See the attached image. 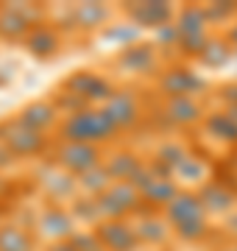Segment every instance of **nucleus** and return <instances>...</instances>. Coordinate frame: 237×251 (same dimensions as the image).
Listing matches in <instances>:
<instances>
[{"label":"nucleus","mask_w":237,"mask_h":251,"mask_svg":"<svg viewBox=\"0 0 237 251\" xmlns=\"http://www.w3.org/2000/svg\"><path fill=\"white\" fill-rule=\"evenodd\" d=\"M56 134H59L62 143H90V145L103 148L106 143H112L120 134V128L103 106H90L84 112H78V115L62 117Z\"/></svg>","instance_id":"obj_1"},{"label":"nucleus","mask_w":237,"mask_h":251,"mask_svg":"<svg viewBox=\"0 0 237 251\" xmlns=\"http://www.w3.org/2000/svg\"><path fill=\"white\" fill-rule=\"evenodd\" d=\"M156 87L165 98H201L210 90L207 78L190 64H167L156 75Z\"/></svg>","instance_id":"obj_2"},{"label":"nucleus","mask_w":237,"mask_h":251,"mask_svg":"<svg viewBox=\"0 0 237 251\" xmlns=\"http://www.w3.org/2000/svg\"><path fill=\"white\" fill-rule=\"evenodd\" d=\"M0 143H6V148L17 159H37V156L50 151V137L20 126L14 117L0 120Z\"/></svg>","instance_id":"obj_3"},{"label":"nucleus","mask_w":237,"mask_h":251,"mask_svg":"<svg viewBox=\"0 0 237 251\" xmlns=\"http://www.w3.org/2000/svg\"><path fill=\"white\" fill-rule=\"evenodd\" d=\"M103 156L106 151L100 145H90V143H56L53 148V165L59 171L70 173V176H84L87 171L103 165Z\"/></svg>","instance_id":"obj_4"},{"label":"nucleus","mask_w":237,"mask_h":251,"mask_svg":"<svg viewBox=\"0 0 237 251\" xmlns=\"http://www.w3.org/2000/svg\"><path fill=\"white\" fill-rule=\"evenodd\" d=\"M142 196L131 181H115L103 196L98 198V209L103 221H123V218H134L142 209Z\"/></svg>","instance_id":"obj_5"},{"label":"nucleus","mask_w":237,"mask_h":251,"mask_svg":"<svg viewBox=\"0 0 237 251\" xmlns=\"http://www.w3.org/2000/svg\"><path fill=\"white\" fill-rule=\"evenodd\" d=\"M64 90L75 92V95H81L90 106H106L109 103V98L118 92V87H115V81L106 78V75H100V73L95 70H73L67 78L62 81Z\"/></svg>","instance_id":"obj_6"},{"label":"nucleus","mask_w":237,"mask_h":251,"mask_svg":"<svg viewBox=\"0 0 237 251\" xmlns=\"http://www.w3.org/2000/svg\"><path fill=\"white\" fill-rule=\"evenodd\" d=\"M120 9L128 17V23H134L137 28H151V34L176 20V6L167 0H134V3L120 6Z\"/></svg>","instance_id":"obj_7"},{"label":"nucleus","mask_w":237,"mask_h":251,"mask_svg":"<svg viewBox=\"0 0 237 251\" xmlns=\"http://www.w3.org/2000/svg\"><path fill=\"white\" fill-rule=\"evenodd\" d=\"M115 64L120 73H128V75H154V73H159V48L154 42L140 39L134 45L120 48Z\"/></svg>","instance_id":"obj_8"},{"label":"nucleus","mask_w":237,"mask_h":251,"mask_svg":"<svg viewBox=\"0 0 237 251\" xmlns=\"http://www.w3.org/2000/svg\"><path fill=\"white\" fill-rule=\"evenodd\" d=\"M37 229L45 240L59 243V240H70L75 234V221L64 204H45L37 212Z\"/></svg>","instance_id":"obj_9"},{"label":"nucleus","mask_w":237,"mask_h":251,"mask_svg":"<svg viewBox=\"0 0 237 251\" xmlns=\"http://www.w3.org/2000/svg\"><path fill=\"white\" fill-rule=\"evenodd\" d=\"M20 126H25L31 131H39V134H50V131H59V123H62V115L59 109L47 100H28L25 106L17 109L14 115Z\"/></svg>","instance_id":"obj_10"},{"label":"nucleus","mask_w":237,"mask_h":251,"mask_svg":"<svg viewBox=\"0 0 237 251\" xmlns=\"http://www.w3.org/2000/svg\"><path fill=\"white\" fill-rule=\"evenodd\" d=\"M131 221H134V232H137V237H140L142 246L162 249L165 243L173 237V229H170V224L165 221V215L156 212V209H151V206H142Z\"/></svg>","instance_id":"obj_11"},{"label":"nucleus","mask_w":237,"mask_h":251,"mask_svg":"<svg viewBox=\"0 0 237 251\" xmlns=\"http://www.w3.org/2000/svg\"><path fill=\"white\" fill-rule=\"evenodd\" d=\"M95 234L100 237V243H103L106 251H140L142 249V243H140L137 232H134V221L131 218L103 221V224L95 226Z\"/></svg>","instance_id":"obj_12"},{"label":"nucleus","mask_w":237,"mask_h":251,"mask_svg":"<svg viewBox=\"0 0 237 251\" xmlns=\"http://www.w3.org/2000/svg\"><path fill=\"white\" fill-rule=\"evenodd\" d=\"M39 190L47 196L50 204H70L73 198L81 196V193H78V181H75V176L59 171L53 162L39 173Z\"/></svg>","instance_id":"obj_13"},{"label":"nucleus","mask_w":237,"mask_h":251,"mask_svg":"<svg viewBox=\"0 0 237 251\" xmlns=\"http://www.w3.org/2000/svg\"><path fill=\"white\" fill-rule=\"evenodd\" d=\"M103 109L112 115V120L118 123L120 131L137 128L140 120H142V103H140V98H137V90H128V87L115 92Z\"/></svg>","instance_id":"obj_14"},{"label":"nucleus","mask_w":237,"mask_h":251,"mask_svg":"<svg viewBox=\"0 0 237 251\" xmlns=\"http://www.w3.org/2000/svg\"><path fill=\"white\" fill-rule=\"evenodd\" d=\"M195 193H198L201 204H204V209H207V215L226 218L237 209V193L229 187L223 179H210L207 184H201Z\"/></svg>","instance_id":"obj_15"},{"label":"nucleus","mask_w":237,"mask_h":251,"mask_svg":"<svg viewBox=\"0 0 237 251\" xmlns=\"http://www.w3.org/2000/svg\"><path fill=\"white\" fill-rule=\"evenodd\" d=\"M165 221L170 224V229L173 226H182V224H192V221H207V209H204V204H201V198L195 190H184L170 201V204L162 209Z\"/></svg>","instance_id":"obj_16"},{"label":"nucleus","mask_w":237,"mask_h":251,"mask_svg":"<svg viewBox=\"0 0 237 251\" xmlns=\"http://www.w3.org/2000/svg\"><path fill=\"white\" fill-rule=\"evenodd\" d=\"M162 117L170 126H179V128H190V126L204 123L207 117V109L198 98H165L162 103Z\"/></svg>","instance_id":"obj_17"},{"label":"nucleus","mask_w":237,"mask_h":251,"mask_svg":"<svg viewBox=\"0 0 237 251\" xmlns=\"http://www.w3.org/2000/svg\"><path fill=\"white\" fill-rule=\"evenodd\" d=\"M62 42H64L62 31H59L53 23H42V25H37L31 34L25 36L23 48H25V50L34 56V59H39V62H47V59H53V56L62 50Z\"/></svg>","instance_id":"obj_18"},{"label":"nucleus","mask_w":237,"mask_h":251,"mask_svg":"<svg viewBox=\"0 0 237 251\" xmlns=\"http://www.w3.org/2000/svg\"><path fill=\"white\" fill-rule=\"evenodd\" d=\"M112 20V9L106 3L98 0H84V3H73V25L75 31L92 34V31H103Z\"/></svg>","instance_id":"obj_19"},{"label":"nucleus","mask_w":237,"mask_h":251,"mask_svg":"<svg viewBox=\"0 0 237 251\" xmlns=\"http://www.w3.org/2000/svg\"><path fill=\"white\" fill-rule=\"evenodd\" d=\"M179 193H182V184H179L173 176H154L145 187L140 190L142 204L151 206V209H156V212H162L165 206L170 204Z\"/></svg>","instance_id":"obj_20"},{"label":"nucleus","mask_w":237,"mask_h":251,"mask_svg":"<svg viewBox=\"0 0 237 251\" xmlns=\"http://www.w3.org/2000/svg\"><path fill=\"white\" fill-rule=\"evenodd\" d=\"M142 165H145V159L137 151H128V148H118V151H109L103 156V168L109 171L115 181H131Z\"/></svg>","instance_id":"obj_21"},{"label":"nucleus","mask_w":237,"mask_h":251,"mask_svg":"<svg viewBox=\"0 0 237 251\" xmlns=\"http://www.w3.org/2000/svg\"><path fill=\"white\" fill-rule=\"evenodd\" d=\"M204 128L212 140L223 145H237V109H215L207 112Z\"/></svg>","instance_id":"obj_22"},{"label":"nucleus","mask_w":237,"mask_h":251,"mask_svg":"<svg viewBox=\"0 0 237 251\" xmlns=\"http://www.w3.org/2000/svg\"><path fill=\"white\" fill-rule=\"evenodd\" d=\"M210 162L204 159V156H198V153H187L182 162H179V168L173 171V179L179 181V184H184V190H198L201 184H207L210 181Z\"/></svg>","instance_id":"obj_23"},{"label":"nucleus","mask_w":237,"mask_h":251,"mask_svg":"<svg viewBox=\"0 0 237 251\" xmlns=\"http://www.w3.org/2000/svg\"><path fill=\"white\" fill-rule=\"evenodd\" d=\"M34 31L14 3H0V39L3 42H25V36Z\"/></svg>","instance_id":"obj_24"},{"label":"nucleus","mask_w":237,"mask_h":251,"mask_svg":"<svg viewBox=\"0 0 237 251\" xmlns=\"http://www.w3.org/2000/svg\"><path fill=\"white\" fill-rule=\"evenodd\" d=\"M173 25L179 28V36H198V34H210V20L201 3H184L176 9Z\"/></svg>","instance_id":"obj_25"},{"label":"nucleus","mask_w":237,"mask_h":251,"mask_svg":"<svg viewBox=\"0 0 237 251\" xmlns=\"http://www.w3.org/2000/svg\"><path fill=\"white\" fill-rule=\"evenodd\" d=\"M0 251H37V243L23 224L3 221L0 224Z\"/></svg>","instance_id":"obj_26"},{"label":"nucleus","mask_w":237,"mask_h":251,"mask_svg":"<svg viewBox=\"0 0 237 251\" xmlns=\"http://www.w3.org/2000/svg\"><path fill=\"white\" fill-rule=\"evenodd\" d=\"M232 59H235V48H232V42H229L223 34H218V36H212L210 45H207V50L198 56V64L201 67H210V70H220V67L232 64Z\"/></svg>","instance_id":"obj_27"},{"label":"nucleus","mask_w":237,"mask_h":251,"mask_svg":"<svg viewBox=\"0 0 237 251\" xmlns=\"http://www.w3.org/2000/svg\"><path fill=\"white\" fill-rule=\"evenodd\" d=\"M78 193L81 196H90V198H100L106 190L115 184V179L109 176V171L103 168V165H98V168H92V171H87L84 176H78Z\"/></svg>","instance_id":"obj_28"},{"label":"nucleus","mask_w":237,"mask_h":251,"mask_svg":"<svg viewBox=\"0 0 237 251\" xmlns=\"http://www.w3.org/2000/svg\"><path fill=\"white\" fill-rule=\"evenodd\" d=\"M67 209H70V215H73L75 226L84 224V226H95L103 224V218H100V209H98V198H90V196H78L73 198L70 204H67Z\"/></svg>","instance_id":"obj_29"},{"label":"nucleus","mask_w":237,"mask_h":251,"mask_svg":"<svg viewBox=\"0 0 237 251\" xmlns=\"http://www.w3.org/2000/svg\"><path fill=\"white\" fill-rule=\"evenodd\" d=\"M100 39L106 42V45H118L120 48H128L134 45V42H140V28L134 25V23H109V25L100 31Z\"/></svg>","instance_id":"obj_30"},{"label":"nucleus","mask_w":237,"mask_h":251,"mask_svg":"<svg viewBox=\"0 0 237 251\" xmlns=\"http://www.w3.org/2000/svg\"><path fill=\"white\" fill-rule=\"evenodd\" d=\"M187 153H190V151H187V145H184V143H179V140H162L159 148L154 151V162L173 173L176 168H179V162H182Z\"/></svg>","instance_id":"obj_31"},{"label":"nucleus","mask_w":237,"mask_h":251,"mask_svg":"<svg viewBox=\"0 0 237 251\" xmlns=\"http://www.w3.org/2000/svg\"><path fill=\"white\" fill-rule=\"evenodd\" d=\"M50 103L59 109V115H62V117L78 115V112H84V109H90V103H87L81 95H75V92L64 90V87H59V90L50 95Z\"/></svg>","instance_id":"obj_32"},{"label":"nucleus","mask_w":237,"mask_h":251,"mask_svg":"<svg viewBox=\"0 0 237 251\" xmlns=\"http://www.w3.org/2000/svg\"><path fill=\"white\" fill-rule=\"evenodd\" d=\"M204 11H207V20L210 25H232L237 20V3L235 0H212V3H204Z\"/></svg>","instance_id":"obj_33"},{"label":"nucleus","mask_w":237,"mask_h":251,"mask_svg":"<svg viewBox=\"0 0 237 251\" xmlns=\"http://www.w3.org/2000/svg\"><path fill=\"white\" fill-rule=\"evenodd\" d=\"M210 232H212L210 221H192V224L173 226V237L182 243H204L210 237Z\"/></svg>","instance_id":"obj_34"},{"label":"nucleus","mask_w":237,"mask_h":251,"mask_svg":"<svg viewBox=\"0 0 237 251\" xmlns=\"http://www.w3.org/2000/svg\"><path fill=\"white\" fill-rule=\"evenodd\" d=\"M212 34H198V36H182L179 39V45H176V53L182 56V59H195L198 62V56L207 50L210 45Z\"/></svg>","instance_id":"obj_35"},{"label":"nucleus","mask_w":237,"mask_h":251,"mask_svg":"<svg viewBox=\"0 0 237 251\" xmlns=\"http://www.w3.org/2000/svg\"><path fill=\"white\" fill-rule=\"evenodd\" d=\"M179 28L170 23V25H162V28H156L154 34H151V42H154L156 48H159V53L162 50H176V45H179Z\"/></svg>","instance_id":"obj_36"},{"label":"nucleus","mask_w":237,"mask_h":251,"mask_svg":"<svg viewBox=\"0 0 237 251\" xmlns=\"http://www.w3.org/2000/svg\"><path fill=\"white\" fill-rule=\"evenodd\" d=\"M70 243L75 246V251H106L103 243H100V237L95 234V229H87V232H84V229H75Z\"/></svg>","instance_id":"obj_37"},{"label":"nucleus","mask_w":237,"mask_h":251,"mask_svg":"<svg viewBox=\"0 0 237 251\" xmlns=\"http://www.w3.org/2000/svg\"><path fill=\"white\" fill-rule=\"evenodd\" d=\"M215 95H218L223 109H237V81H223L215 90Z\"/></svg>","instance_id":"obj_38"},{"label":"nucleus","mask_w":237,"mask_h":251,"mask_svg":"<svg viewBox=\"0 0 237 251\" xmlns=\"http://www.w3.org/2000/svg\"><path fill=\"white\" fill-rule=\"evenodd\" d=\"M17 162H20V159L9 151V148H6V143H0V171H11Z\"/></svg>","instance_id":"obj_39"},{"label":"nucleus","mask_w":237,"mask_h":251,"mask_svg":"<svg viewBox=\"0 0 237 251\" xmlns=\"http://www.w3.org/2000/svg\"><path fill=\"white\" fill-rule=\"evenodd\" d=\"M223 234H229L232 240H237V209L232 212V215L223 218Z\"/></svg>","instance_id":"obj_40"},{"label":"nucleus","mask_w":237,"mask_h":251,"mask_svg":"<svg viewBox=\"0 0 237 251\" xmlns=\"http://www.w3.org/2000/svg\"><path fill=\"white\" fill-rule=\"evenodd\" d=\"M47 251H75V246L70 240H59V243H50Z\"/></svg>","instance_id":"obj_41"},{"label":"nucleus","mask_w":237,"mask_h":251,"mask_svg":"<svg viewBox=\"0 0 237 251\" xmlns=\"http://www.w3.org/2000/svg\"><path fill=\"white\" fill-rule=\"evenodd\" d=\"M223 36H226L229 42H232V48H237V20L232 23V25H226V31H223Z\"/></svg>","instance_id":"obj_42"},{"label":"nucleus","mask_w":237,"mask_h":251,"mask_svg":"<svg viewBox=\"0 0 237 251\" xmlns=\"http://www.w3.org/2000/svg\"><path fill=\"white\" fill-rule=\"evenodd\" d=\"M212 251H237V240H229V243H223V246H218V249H212Z\"/></svg>","instance_id":"obj_43"},{"label":"nucleus","mask_w":237,"mask_h":251,"mask_svg":"<svg viewBox=\"0 0 237 251\" xmlns=\"http://www.w3.org/2000/svg\"><path fill=\"white\" fill-rule=\"evenodd\" d=\"M232 62H235V64H237V48H235V59H232Z\"/></svg>","instance_id":"obj_44"},{"label":"nucleus","mask_w":237,"mask_h":251,"mask_svg":"<svg viewBox=\"0 0 237 251\" xmlns=\"http://www.w3.org/2000/svg\"><path fill=\"white\" fill-rule=\"evenodd\" d=\"M151 251H167V249H151Z\"/></svg>","instance_id":"obj_45"}]
</instances>
